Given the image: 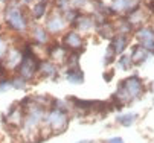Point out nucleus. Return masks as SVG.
Masks as SVG:
<instances>
[{"label":"nucleus","instance_id":"f257e3e1","mask_svg":"<svg viewBox=\"0 0 154 143\" xmlns=\"http://www.w3.org/2000/svg\"><path fill=\"white\" fill-rule=\"evenodd\" d=\"M143 90L142 81L137 76L128 78L127 81H124L121 85V99H131V97H137Z\"/></svg>","mask_w":154,"mask_h":143},{"label":"nucleus","instance_id":"f03ea898","mask_svg":"<svg viewBox=\"0 0 154 143\" xmlns=\"http://www.w3.org/2000/svg\"><path fill=\"white\" fill-rule=\"evenodd\" d=\"M49 125L54 128V131H64L66 127H67V116H66L64 111L61 110H54L49 114Z\"/></svg>","mask_w":154,"mask_h":143},{"label":"nucleus","instance_id":"7ed1b4c3","mask_svg":"<svg viewBox=\"0 0 154 143\" xmlns=\"http://www.w3.org/2000/svg\"><path fill=\"white\" fill-rule=\"evenodd\" d=\"M6 18H8V23L14 28V29H25L26 28V22H25V18L23 15H21V12L15 8H9L8 9V14H6Z\"/></svg>","mask_w":154,"mask_h":143},{"label":"nucleus","instance_id":"20e7f679","mask_svg":"<svg viewBox=\"0 0 154 143\" xmlns=\"http://www.w3.org/2000/svg\"><path fill=\"white\" fill-rule=\"evenodd\" d=\"M142 41H143V46L148 47V49H152L154 47V34L149 31V29H143L139 32Z\"/></svg>","mask_w":154,"mask_h":143},{"label":"nucleus","instance_id":"39448f33","mask_svg":"<svg viewBox=\"0 0 154 143\" xmlns=\"http://www.w3.org/2000/svg\"><path fill=\"white\" fill-rule=\"evenodd\" d=\"M64 41H66V44H67L70 49L81 47V44H82L81 37H78L76 34H67V35H66V38H64Z\"/></svg>","mask_w":154,"mask_h":143},{"label":"nucleus","instance_id":"423d86ee","mask_svg":"<svg viewBox=\"0 0 154 143\" xmlns=\"http://www.w3.org/2000/svg\"><path fill=\"white\" fill-rule=\"evenodd\" d=\"M125 46H127V37L125 35H118L115 38V47H112V49H115V52H122L125 49Z\"/></svg>","mask_w":154,"mask_h":143},{"label":"nucleus","instance_id":"0eeeda50","mask_svg":"<svg viewBox=\"0 0 154 143\" xmlns=\"http://www.w3.org/2000/svg\"><path fill=\"white\" fill-rule=\"evenodd\" d=\"M131 59H133L134 63H140V61H143V59H145V52H143V49L136 47V49L133 50V55H131Z\"/></svg>","mask_w":154,"mask_h":143},{"label":"nucleus","instance_id":"6e6552de","mask_svg":"<svg viewBox=\"0 0 154 143\" xmlns=\"http://www.w3.org/2000/svg\"><path fill=\"white\" fill-rule=\"evenodd\" d=\"M67 78H69V81H72V82H81V81H82V73L79 70H72L70 69Z\"/></svg>","mask_w":154,"mask_h":143},{"label":"nucleus","instance_id":"1a4fd4ad","mask_svg":"<svg viewBox=\"0 0 154 143\" xmlns=\"http://www.w3.org/2000/svg\"><path fill=\"white\" fill-rule=\"evenodd\" d=\"M136 119V116L134 114H127V116H121L118 120L121 122L122 125H125V127H128V125H131L133 124V120Z\"/></svg>","mask_w":154,"mask_h":143},{"label":"nucleus","instance_id":"9d476101","mask_svg":"<svg viewBox=\"0 0 154 143\" xmlns=\"http://www.w3.org/2000/svg\"><path fill=\"white\" fill-rule=\"evenodd\" d=\"M45 8H46V2L43 0V2H40V3L35 6V9H34L35 17H41V15H43V12H45Z\"/></svg>","mask_w":154,"mask_h":143},{"label":"nucleus","instance_id":"9b49d317","mask_svg":"<svg viewBox=\"0 0 154 143\" xmlns=\"http://www.w3.org/2000/svg\"><path fill=\"white\" fill-rule=\"evenodd\" d=\"M108 143H124L121 139H112V140H108Z\"/></svg>","mask_w":154,"mask_h":143},{"label":"nucleus","instance_id":"f8f14e48","mask_svg":"<svg viewBox=\"0 0 154 143\" xmlns=\"http://www.w3.org/2000/svg\"><path fill=\"white\" fill-rule=\"evenodd\" d=\"M112 76H113V72H108V75H105L104 78H105V81H110V79H112Z\"/></svg>","mask_w":154,"mask_h":143},{"label":"nucleus","instance_id":"ddd939ff","mask_svg":"<svg viewBox=\"0 0 154 143\" xmlns=\"http://www.w3.org/2000/svg\"><path fill=\"white\" fill-rule=\"evenodd\" d=\"M79 143H90L89 140H84V142H79Z\"/></svg>","mask_w":154,"mask_h":143},{"label":"nucleus","instance_id":"4468645a","mask_svg":"<svg viewBox=\"0 0 154 143\" xmlns=\"http://www.w3.org/2000/svg\"><path fill=\"white\" fill-rule=\"evenodd\" d=\"M25 2H31V0H25Z\"/></svg>","mask_w":154,"mask_h":143}]
</instances>
